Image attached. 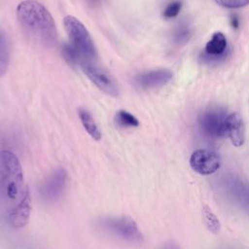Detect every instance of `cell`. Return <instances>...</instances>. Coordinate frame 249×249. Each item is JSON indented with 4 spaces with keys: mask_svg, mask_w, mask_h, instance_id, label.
Segmentation results:
<instances>
[{
    "mask_svg": "<svg viewBox=\"0 0 249 249\" xmlns=\"http://www.w3.org/2000/svg\"><path fill=\"white\" fill-rule=\"evenodd\" d=\"M218 5L225 8L236 9L241 8L249 4V0H214Z\"/></svg>",
    "mask_w": 249,
    "mask_h": 249,
    "instance_id": "obj_19",
    "label": "cell"
},
{
    "mask_svg": "<svg viewBox=\"0 0 249 249\" xmlns=\"http://www.w3.org/2000/svg\"><path fill=\"white\" fill-rule=\"evenodd\" d=\"M226 113L219 108L204 111L198 119L201 131L210 138H221L226 135Z\"/></svg>",
    "mask_w": 249,
    "mask_h": 249,
    "instance_id": "obj_6",
    "label": "cell"
},
{
    "mask_svg": "<svg viewBox=\"0 0 249 249\" xmlns=\"http://www.w3.org/2000/svg\"><path fill=\"white\" fill-rule=\"evenodd\" d=\"M30 214L31 196L30 192H28L18 204H16L12 209H10L5 214V219L11 227L18 229L25 226L28 223Z\"/></svg>",
    "mask_w": 249,
    "mask_h": 249,
    "instance_id": "obj_9",
    "label": "cell"
},
{
    "mask_svg": "<svg viewBox=\"0 0 249 249\" xmlns=\"http://www.w3.org/2000/svg\"><path fill=\"white\" fill-rule=\"evenodd\" d=\"M202 216H203L204 224L207 227V229L213 233H218L221 230V224L219 219L216 217V215L211 211L209 207L207 206L203 207Z\"/></svg>",
    "mask_w": 249,
    "mask_h": 249,
    "instance_id": "obj_15",
    "label": "cell"
},
{
    "mask_svg": "<svg viewBox=\"0 0 249 249\" xmlns=\"http://www.w3.org/2000/svg\"><path fill=\"white\" fill-rule=\"evenodd\" d=\"M10 63V44L6 33L0 29V77L3 76Z\"/></svg>",
    "mask_w": 249,
    "mask_h": 249,
    "instance_id": "obj_14",
    "label": "cell"
},
{
    "mask_svg": "<svg viewBox=\"0 0 249 249\" xmlns=\"http://www.w3.org/2000/svg\"><path fill=\"white\" fill-rule=\"evenodd\" d=\"M190 165L194 171L201 175H209L220 168V156L207 149H199L195 151L190 158Z\"/></svg>",
    "mask_w": 249,
    "mask_h": 249,
    "instance_id": "obj_8",
    "label": "cell"
},
{
    "mask_svg": "<svg viewBox=\"0 0 249 249\" xmlns=\"http://www.w3.org/2000/svg\"><path fill=\"white\" fill-rule=\"evenodd\" d=\"M116 123L122 127H135L139 124L138 120L130 113L120 110L116 114Z\"/></svg>",
    "mask_w": 249,
    "mask_h": 249,
    "instance_id": "obj_17",
    "label": "cell"
},
{
    "mask_svg": "<svg viewBox=\"0 0 249 249\" xmlns=\"http://www.w3.org/2000/svg\"><path fill=\"white\" fill-rule=\"evenodd\" d=\"M18 19L26 34L44 47H53L57 40L54 20L50 12L38 1L23 0L17 7Z\"/></svg>",
    "mask_w": 249,
    "mask_h": 249,
    "instance_id": "obj_1",
    "label": "cell"
},
{
    "mask_svg": "<svg viewBox=\"0 0 249 249\" xmlns=\"http://www.w3.org/2000/svg\"><path fill=\"white\" fill-rule=\"evenodd\" d=\"M190 37V30L187 26H180L177 28L174 34V40L178 44H183L188 41Z\"/></svg>",
    "mask_w": 249,
    "mask_h": 249,
    "instance_id": "obj_20",
    "label": "cell"
},
{
    "mask_svg": "<svg viewBox=\"0 0 249 249\" xmlns=\"http://www.w3.org/2000/svg\"><path fill=\"white\" fill-rule=\"evenodd\" d=\"M182 8V3L180 1L170 2L163 11V17L166 18H172L178 16Z\"/></svg>",
    "mask_w": 249,
    "mask_h": 249,
    "instance_id": "obj_18",
    "label": "cell"
},
{
    "mask_svg": "<svg viewBox=\"0 0 249 249\" xmlns=\"http://www.w3.org/2000/svg\"><path fill=\"white\" fill-rule=\"evenodd\" d=\"M172 79V72L168 69H156L138 75L135 78L136 84L144 89H154L167 84Z\"/></svg>",
    "mask_w": 249,
    "mask_h": 249,
    "instance_id": "obj_10",
    "label": "cell"
},
{
    "mask_svg": "<svg viewBox=\"0 0 249 249\" xmlns=\"http://www.w3.org/2000/svg\"><path fill=\"white\" fill-rule=\"evenodd\" d=\"M80 66L87 77L103 92L111 96L119 94V89L113 77L101 66L96 65L93 60H84Z\"/></svg>",
    "mask_w": 249,
    "mask_h": 249,
    "instance_id": "obj_5",
    "label": "cell"
},
{
    "mask_svg": "<svg viewBox=\"0 0 249 249\" xmlns=\"http://www.w3.org/2000/svg\"><path fill=\"white\" fill-rule=\"evenodd\" d=\"M226 134L235 147H240L245 141V126L238 113H231L226 118Z\"/></svg>",
    "mask_w": 249,
    "mask_h": 249,
    "instance_id": "obj_11",
    "label": "cell"
},
{
    "mask_svg": "<svg viewBox=\"0 0 249 249\" xmlns=\"http://www.w3.org/2000/svg\"><path fill=\"white\" fill-rule=\"evenodd\" d=\"M231 24L232 28H234V29L238 28V26H239V18L235 14L231 16Z\"/></svg>",
    "mask_w": 249,
    "mask_h": 249,
    "instance_id": "obj_21",
    "label": "cell"
},
{
    "mask_svg": "<svg viewBox=\"0 0 249 249\" xmlns=\"http://www.w3.org/2000/svg\"><path fill=\"white\" fill-rule=\"evenodd\" d=\"M96 226L101 231L127 242L139 243L144 239L137 224L128 216L100 218L97 221Z\"/></svg>",
    "mask_w": 249,
    "mask_h": 249,
    "instance_id": "obj_3",
    "label": "cell"
},
{
    "mask_svg": "<svg viewBox=\"0 0 249 249\" xmlns=\"http://www.w3.org/2000/svg\"><path fill=\"white\" fill-rule=\"evenodd\" d=\"M79 113V117H80V120L86 129V131L94 139V140H99L101 138V132H100V129L98 128L94 119L92 118L91 114L87 111L86 109L84 108H81L79 109L78 111Z\"/></svg>",
    "mask_w": 249,
    "mask_h": 249,
    "instance_id": "obj_13",
    "label": "cell"
},
{
    "mask_svg": "<svg viewBox=\"0 0 249 249\" xmlns=\"http://www.w3.org/2000/svg\"><path fill=\"white\" fill-rule=\"evenodd\" d=\"M63 24L68 34L70 44L79 53L82 61L93 60L96 57V50L86 26L73 16L65 17Z\"/></svg>",
    "mask_w": 249,
    "mask_h": 249,
    "instance_id": "obj_4",
    "label": "cell"
},
{
    "mask_svg": "<svg viewBox=\"0 0 249 249\" xmlns=\"http://www.w3.org/2000/svg\"><path fill=\"white\" fill-rule=\"evenodd\" d=\"M61 54L65 61L70 64V65H80L82 58L79 54V53L75 50V48L69 43V44H64L61 47Z\"/></svg>",
    "mask_w": 249,
    "mask_h": 249,
    "instance_id": "obj_16",
    "label": "cell"
},
{
    "mask_svg": "<svg viewBox=\"0 0 249 249\" xmlns=\"http://www.w3.org/2000/svg\"><path fill=\"white\" fill-rule=\"evenodd\" d=\"M28 192L17 156L11 151H0V207L4 214L18 204Z\"/></svg>",
    "mask_w": 249,
    "mask_h": 249,
    "instance_id": "obj_2",
    "label": "cell"
},
{
    "mask_svg": "<svg viewBox=\"0 0 249 249\" xmlns=\"http://www.w3.org/2000/svg\"><path fill=\"white\" fill-rule=\"evenodd\" d=\"M67 180V173L63 168L54 169L39 188L41 197L47 202L57 200L62 195Z\"/></svg>",
    "mask_w": 249,
    "mask_h": 249,
    "instance_id": "obj_7",
    "label": "cell"
},
{
    "mask_svg": "<svg viewBox=\"0 0 249 249\" xmlns=\"http://www.w3.org/2000/svg\"><path fill=\"white\" fill-rule=\"evenodd\" d=\"M227 49V39L222 32H215L206 43L205 53L210 56H220Z\"/></svg>",
    "mask_w": 249,
    "mask_h": 249,
    "instance_id": "obj_12",
    "label": "cell"
}]
</instances>
